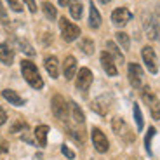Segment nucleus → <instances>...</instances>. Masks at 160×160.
Segmentation results:
<instances>
[{
  "instance_id": "obj_17",
  "label": "nucleus",
  "mask_w": 160,
  "mask_h": 160,
  "mask_svg": "<svg viewBox=\"0 0 160 160\" xmlns=\"http://www.w3.org/2000/svg\"><path fill=\"white\" fill-rule=\"evenodd\" d=\"M12 61H14V51L7 44H0V63L9 66V64H12Z\"/></svg>"
},
{
  "instance_id": "obj_34",
  "label": "nucleus",
  "mask_w": 160,
  "mask_h": 160,
  "mask_svg": "<svg viewBox=\"0 0 160 160\" xmlns=\"http://www.w3.org/2000/svg\"><path fill=\"white\" fill-rule=\"evenodd\" d=\"M24 4L28 5L30 12H37V4H35V0H24Z\"/></svg>"
},
{
  "instance_id": "obj_20",
  "label": "nucleus",
  "mask_w": 160,
  "mask_h": 160,
  "mask_svg": "<svg viewBox=\"0 0 160 160\" xmlns=\"http://www.w3.org/2000/svg\"><path fill=\"white\" fill-rule=\"evenodd\" d=\"M47 134H49V127H47V125H37L35 138H37V141H38L40 146H45V144H47Z\"/></svg>"
},
{
  "instance_id": "obj_13",
  "label": "nucleus",
  "mask_w": 160,
  "mask_h": 160,
  "mask_svg": "<svg viewBox=\"0 0 160 160\" xmlns=\"http://www.w3.org/2000/svg\"><path fill=\"white\" fill-rule=\"evenodd\" d=\"M45 64V70H47V73L52 77V78H58V75H59V61H58L56 56H47L44 61Z\"/></svg>"
},
{
  "instance_id": "obj_22",
  "label": "nucleus",
  "mask_w": 160,
  "mask_h": 160,
  "mask_svg": "<svg viewBox=\"0 0 160 160\" xmlns=\"http://www.w3.org/2000/svg\"><path fill=\"white\" fill-rule=\"evenodd\" d=\"M42 11H44L45 18H47L49 21H54L58 18V9L54 7L51 2H44V4H42Z\"/></svg>"
},
{
  "instance_id": "obj_4",
  "label": "nucleus",
  "mask_w": 160,
  "mask_h": 160,
  "mask_svg": "<svg viewBox=\"0 0 160 160\" xmlns=\"http://www.w3.org/2000/svg\"><path fill=\"white\" fill-rule=\"evenodd\" d=\"M59 26H61V37H63L64 42H73L80 37V28L77 24L70 23L66 18H61L59 19Z\"/></svg>"
},
{
  "instance_id": "obj_7",
  "label": "nucleus",
  "mask_w": 160,
  "mask_h": 160,
  "mask_svg": "<svg viewBox=\"0 0 160 160\" xmlns=\"http://www.w3.org/2000/svg\"><path fill=\"white\" fill-rule=\"evenodd\" d=\"M141 56H143L144 66L148 68V72L155 75V73L158 72V64H157V54H155V51H153V47L144 45L143 51H141Z\"/></svg>"
},
{
  "instance_id": "obj_30",
  "label": "nucleus",
  "mask_w": 160,
  "mask_h": 160,
  "mask_svg": "<svg viewBox=\"0 0 160 160\" xmlns=\"http://www.w3.org/2000/svg\"><path fill=\"white\" fill-rule=\"evenodd\" d=\"M26 129H28V124L23 122V120H19V122H16V124L11 127V132H12V134H18L19 131H26Z\"/></svg>"
},
{
  "instance_id": "obj_32",
  "label": "nucleus",
  "mask_w": 160,
  "mask_h": 160,
  "mask_svg": "<svg viewBox=\"0 0 160 160\" xmlns=\"http://www.w3.org/2000/svg\"><path fill=\"white\" fill-rule=\"evenodd\" d=\"M0 21L4 24H9V18H7V12L4 9V4H2V0H0Z\"/></svg>"
},
{
  "instance_id": "obj_5",
  "label": "nucleus",
  "mask_w": 160,
  "mask_h": 160,
  "mask_svg": "<svg viewBox=\"0 0 160 160\" xmlns=\"http://www.w3.org/2000/svg\"><path fill=\"white\" fill-rule=\"evenodd\" d=\"M51 106H52V113L58 117L59 120H66L68 118V103H66V99H64L61 94H56V96H52V101H51Z\"/></svg>"
},
{
  "instance_id": "obj_21",
  "label": "nucleus",
  "mask_w": 160,
  "mask_h": 160,
  "mask_svg": "<svg viewBox=\"0 0 160 160\" xmlns=\"http://www.w3.org/2000/svg\"><path fill=\"white\" fill-rule=\"evenodd\" d=\"M70 110H72V118L75 120L77 124H84V120H85V117H84V113H82V110H80V106L77 103H70Z\"/></svg>"
},
{
  "instance_id": "obj_28",
  "label": "nucleus",
  "mask_w": 160,
  "mask_h": 160,
  "mask_svg": "<svg viewBox=\"0 0 160 160\" xmlns=\"http://www.w3.org/2000/svg\"><path fill=\"white\" fill-rule=\"evenodd\" d=\"M134 118H136V125H138V131H143L144 124H143V115H141L139 104H134Z\"/></svg>"
},
{
  "instance_id": "obj_36",
  "label": "nucleus",
  "mask_w": 160,
  "mask_h": 160,
  "mask_svg": "<svg viewBox=\"0 0 160 160\" xmlns=\"http://www.w3.org/2000/svg\"><path fill=\"white\" fill-rule=\"evenodd\" d=\"M7 143H5V141H0V153H5L7 152Z\"/></svg>"
},
{
  "instance_id": "obj_15",
  "label": "nucleus",
  "mask_w": 160,
  "mask_h": 160,
  "mask_svg": "<svg viewBox=\"0 0 160 160\" xmlns=\"http://www.w3.org/2000/svg\"><path fill=\"white\" fill-rule=\"evenodd\" d=\"M2 96H4L11 104H14V106H23L24 104V99L16 91H12V89H4V91H2Z\"/></svg>"
},
{
  "instance_id": "obj_25",
  "label": "nucleus",
  "mask_w": 160,
  "mask_h": 160,
  "mask_svg": "<svg viewBox=\"0 0 160 160\" xmlns=\"http://www.w3.org/2000/svg\"><path fill=\"white\" fill-rule=\"evenodd\" d=\"M70 14H72V18H75V19H80V18H82V4H80L78 0H75V2L70 4Z\"/></svg>"
},
{
  "instance_id": "obj_12",
  "label": "nucleus",
  "mask_w": 160,
  "mask_h": 160,
  "mask_svg": "<svg viewBox=\"0 0 160 160\" xmlns=\"http://www.w3.org/2000/svg\"><path fill=\"white\" fill-rule=\"evenodd\" d=\"M101 66H103V70L106 72V75L110 77H115L117 73H118V70H117V63L113 61V58L110 56V52L108 51H104L101 52Z\"/></svg>"
},
{
  "instance_id": "obj_26",
  "label": "nucleus",
  "mask_w": 160,
  "mask_h": 160,
  "mask_svg": "<svg viewBox=\"0 0 160 160\" xmlns=\"http://www.w3.org/2000/svg\"><path fill=\"white\" fill-rule=\"evenodd\" d=\"M16 45L19 47V51H21V52H24V54H28V56H35V51L32 49V45H30V44H26L24 40L16 38Z\"/></svg>"
},
{
  "instance_id": "obj_33",
  "label": "nucleus",
  "mask_w": 160,
  "mask_h": 160,
  "mask_svg": "<svg viewBox=\"0 0 160 160\" xmlns=\"http://www.w3.org/2000/svg\"><path fill=\"white\" fill-rule=\"evenodd\" d=\"M61 152H63V155L66 157V158H70V160L75 158V153H73L72 150L68 148V146H61Z\"/></svg>"
},
{
  "instance_id": "obj_14",
  "label": "nucleus",
  "mask_w": 160,
  "mask_h": 160,
  "mask_svg": "<svg viewBox=\"0 0 160 160\" xmlns=\"http://www.w3.org/2000/svg\"><path fill=\"white\" fill-rule=\"evenodd\" d=\"M75 72H77V59L73 56H66V59H64V63H63L64 77L68 80H72L73 77H75Z\"/></svg>"
},
{
  "instance_id": "obj_11",
  "label": "nucleus",
  "mask_w": 160,
  "mask_h": 160,
  "mask_svg": "<svg viewBox=\"0 0 160 160\" xmlns=\"http://www.w3.org/2000/svg\"><path fill=\"white\" fill-rule=\"evenodd\" d=\"M131 19H132V14H131V11L125 9V7H118L112 12V21L117 26H125Z\"/></svg>"
},
{
  "instance_id": "obj_27",
  "label": "nucleus",
  "mask_w": 160,
  "mask_h": 160,
  "mask_svg": "<svg viewBox=\"0 0 160 160\" xmlns=\"http://www.w3.org/2000/svg\"><path fill=\"white\" fill-rule=\"evenodd\" d=\"M155 127H150L148 132H146V138H144V148H146V152L152 153V138L155 136Z\"/></svg>"
},
{
  "instance_id": "obj_16",
  "label": "nucleus",
  "mask_w": 160,
  "mask_h": 160,
  "mask_svg": "<svg viewBox=\"0 0 160 160\" xmlns=\"http://www.w3.org/2000/svg\"><path fill=\"white\" fill-rule=\"evenodd\" d=\"M89 26L92 30H98L101 26V14L98 12L94 2H91V9H89Z\"/></svg>"
},
{
  "instance_id": "obj_3",
  "label": "nucleus",
  "mask_w": 160,
  "mask_h": 160,
  "mask_svg": "<svg viewBox=\"0 0 160 160\" xmlns=\"http://www.w3.org/2000/svg\"><path fill=\"white\" fill-rule=\"evenodd\" d=\"M141 99L144 101V104H148V108H150V112H152L153 118L158 120L160 118V103H158L157 94L152 91V87L144 85V87L141 89Z\"/></svg>"
},
{
  "instance_id": "obj_19",
  "label": "nucleus",
  "mask_w": 160,
  "mask_h": 160,
  "mask_svg": "<svg viewBox=\"0 0 160 160\" xmlns=\"http://www.w3.org/2000/svg\"><path fill=\"white\" fill-rule=\"evenodd\" d=\"M106 49H108L110 56L113 58V61H115V63H124V54L118 51V47L115 45V42L108 40V42H106Z\"/></svg>"
},
{
  "instance_id": "obj_8",
  "label": "nucleus",
  "mask_w": 160,
  "mask_h": 160,
  "mask_svg": "<svg viewBox=\"0 0 160 160\" xmlns=\"http://www.w3.org/2000/svg\"><path fill=\"white\" fill-rule=\"evenodd\" d=\"M127 75H129V82H131L132 87L139 89L141 84H143V68L138 63H131L127 68Z\"/></svg>"
},
{
  "instance_id": "obj_10",
  "label": "nucleus",
  "mask_w": 160,
  "mask_h": 160,
  "mask_svg": "<svg viewBox=\"0 0 160 160\" xmlns=\"http://www.w3.org/2000/svg\"><path fill=\"white\" fill-rule=\"evenodd\" d=\"M144 32H146L148 38L160 42V24L153 16H146V19H144Z\"/></svg>"
},
{
  "instance_id": "obj_6",
  "label": "nucleus",
  "mask_w": 160,
  "mask_h": 160,
  "mask_svg": "<svg viewBox=\"0 0 160 160\" xmlns=\"http://www.w3.org/2000/svg\"><path fill=\"white\" fill-rule=\"evenodd\" d=\"M91 138H92V144H94V148L98 150L99 153H106L110 148V143H108V138L104 136V132L101 129L94 127L91 131Z\"/></svg>"
},
{
  "instance_id": "obj_23",
  "label": "nucleus",
  "mask_w": 160,
  "mask_h": 160,
  "mask_svg": "<svg viewBox=\"0 0 160 160\" xmlns=\"http://www.w3.org/2000/svg\"><path fill=\"white\" fill-rule=\"evenodd\" d=\"M80 51L84 52V54H87V56L94 54V42L91 38H84L80 42Z\"/></svg>"
},
{
  "instance_id": "obj_1",
  "label": "nucleus",
  "mask_w": 160,
  "mask_h": 160,
  "mask_svg": "<svg viewBox=\"0 0 160 160\" xmlns=\"http://www.w3.org/2000/svg\"><path fill=\"white\" fill-rule=\"evenodd\" d=\"M21 73H23L24 80H26L33 89H42L44 87V80H42V77H40L35 63H32L30 59L21 61Z\"/></svg>"
},
{
  "instance_id": "obj_29",
  "label": "nucleus",
  "mask_w": 160,
  "mask_h": 160,
  "mask_svg": "<svg viewBox=\"0 0 160 160\" xmlns=\"http://www.w3.org/2000/svg\"><path fill=\"white\" fill-rule=\"evenodd\" d=\"M68 134L73 138V139L77 141V143H80V144H84V141H85V134L84 132H80V131H75V129H70L68 127Z\"/></svg>"
},
{
  "instance_id": "obj_9",
  "label": "nucleus",
  "mask_w": 160,
  "mask_h": 160,
  "mask_svg": "<svg viewBox=\"0 0 160 160\" xmlns=\"http://www.w3.org/2000/svg\"><path fill=\"white\" fill-rule=\"evenodd\" d=\"M92 84V72L89 68H80L78 73H77V80L75 85L78 91H87Z\"/></svg>"
},
{
  "instance_id": "obj_31",
  "label": "nucleus",
  "mask_w": 160,
  "mask_h": 160,
  "mask_svg": "<svg viewBox=\"0 0 160 160\" xmlns=\"http://www.w3.org/2000/svg\"><path fill=\"white\" fill-rule=\"evenodd\" d=\"M7 4H9V7H11L12 11H16V12L23 11V5H21L19 0H7Z\"/></svg>"
},
{
  "instance_id": "obj_18",
  "label": "nucleus",
  "mask_w": 160,
  "mask_h": 160,
  "mask_svg": "<svg viewBox=\"0 0 160 160\" xmlns=\"http://www.w3.org/2000/svg\"><path fill=\"white\" fill-rule=\"evenodd\" d=\"M91 108L94 110V112H96L98 115L104 117V115H106V113H108V108H110V104L106 103V98H98V99H94V101H92Z\"/></svg>"
},
{
  "instance_id": "obj_35",
  "label": "nucleus",
  "mask_w": 160,
  "mask_h": 160,
  "mask_svg": "<svg viewBox=\"0 0 160 160\" xmlns=\"http://www.w3.org/2000/svg\"><path fill=\"white\" fill-rule=\"evenodd\" d=\"M5 120H7V113H5V110L0 108V125H4Z\"/></svg>"
},
{
  "instance_id": "obj_24",
  "label": "nucleus",
  "mask_w": 160,
  "mask_h": 160,
  "mask_svg": "<svg viewBox=\"0 0 160 160\" xmlns=\"http://www.w3.org/2000/svg\"><path fill=\"white\" fill-rule=\"evenodd\" d=\"M117 42H118L120 45H122V49H125V51H129V47H131V38H129L127 33L124 32H117Z\"/></svg>"
},
{
  "instance_id": "obj_2",
  "label": "nucleus",
  "mask_w": 160,
  "mask_h": 160,
  "mask_svg": "<svg viewBox=\"0 0 160 160\" xmlns=\"http://www.w3.org/2000/svg\"><path fill=\"white\" fill-rule=\"evenodd\" d=\"M112 129L124 143H134V139H136V134L131 131V127H129L120 117H115V118L112 120Z\"/></svg>"
},
{
  "instance_id": "obj_37",
  "label": "nucleus",
  "mask_w": 160,
  "mask_h": 160,
  "mask_svg": "<svg viewBox=\"0 0 160 160\" xmlns=\"http://www.w3.org/2000/svg\"><path fill=\"white\" fill-rule=\"evenodd\" d=\"M58 2H59L61 7H68V5L72 4V0H58Z\"/></svg>"
}]
</instances>
